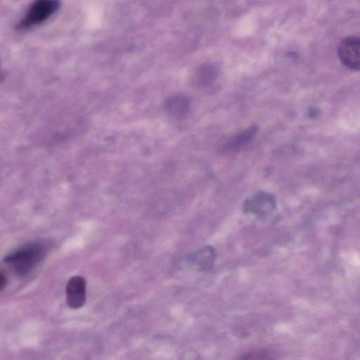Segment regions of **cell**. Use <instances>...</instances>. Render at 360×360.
Instances as JSON below:
<instances>
[{"label":"cell","mask_w":360,"mask_h":360,"mask_svg":"<svg viewBox=\"0 0 360 360\" xmlns=\"http://www.w3.org/2000/svg\"><path fill=\"white\" fill-rule=\"evenodd\" d=\"M66 303L71 309L81 308L86 303L87 283L81 276L71 277L66 286Z\"/></svg>","instance_id":"obj_5"},{"label":"cell","mask_w":360,"mask_h":360,"mask_svg":"<svg viewBox=\"0 0 360 360\" xmlns=\"http://www.w3.org/2000/svg\"><path fill=\"white\" fill-rule=\"evenodd\" d=\"M338 56L347 68L360 71V37L350 36L342 40L338 47Z\"/></svg>","instance_id":"obj_4"},{"label":"cell","mask_w":360,"mask_h":360,"mask_svg":"<svg viewBox=\"0 0 360 360\" xmlns=\"http://www.w3.org/2000/svg\"><path fill=\"white\" fill-rule=\"evenodd\" d=\"M60 6L61 0H35L18 28L27 30L43 23L59 10Z\"/></svg>","instance_id":"obj_2"},{"label":"cell","mask_w":360,"mask_h":360,"mask_svg":"<svg viewBox=\"0 0 360 360\" xmlns=\"http://www.w3.org/2000/svg\"><path fill=\"white\" fill-rule=\"evenodd\" d=\"M219 75V70L212 65H203L196 72L192 83L194 87L205 89L211 86Z\"/></svg>","instance_id":"obj_9"},{"label":"cell","mask_w":360,"mask_h":360,"mask_svg":"<svg viewBox=\"0 0 360 360\" xmlns=\"http://www.w3.org/2000/svg\"><path fill=\"white\" fill-rule=\"evenodd\" d=\"M274 358L272 356V353L269 350H260L257 351H252L249 352L244 353L239 357L240 359H254V360H261V359H270Z\"/></svg>","instance_id":"obj_10"},{"label":"cell","mask_w":360,"mask_h":360,"mask_svg":"<svg viewBox=\"0 0 360 360\" xmlns=\"http://www.w3.org/2000/svg\"><path fill=\"white\" fill-rule=\"evenodd\" d=\"M47 248L40 243H29L13 252L4 259L19 277H26L46 258Z\"/></svg>","instance_id":"obj_1"},{"label":"cell","mask_w":360,"mask_h":360,"mask_svg":"<svg viewBox=\"0 0 360 360\" xmlns=\"http://www.w3.org/2000/svg\"><path fill=\"white\" fill-rule=\"evenodd\" d=\"M8 282L9 281L7 275L2 270L1 274H0V287H1L2 291H3L8 286Z\"/></svg>","instance_id":"obj_11"},{"label":"cell","mask_w":360,"mask_h":360,"mask_svg":"<svg viewBox=\"0 0 360 360\" xmlns=\"http://www.w3.org/2000/svg\"><path fill=\"white\" fill-rule=\"evenodd\" d=\"M216 260H217V253L211 246L200 248L188 258V261L192 267L198 272H202L210 271L214 268Z\"/></svg>","instance_id":"obj_6"},{"label":"cell","mask_w":360,"mask_h":360,"mask_svg":"<svg viewBox=\"0 0 360 360\" xmlns=\"http://www.w3.org/2000/svg\"><path fill=\"white\" fill-rule=\"evenodd\" d=\"M191 102L186 95L177 94L168 98L164 103L166 114L175 120H183L187 117L190 110Z\"/></svg>","instance_id":"obj_7"},{"label":"cell","mask_w":360,"mask_h":360,"mask_svg":"<svg viewBox=\"0 0 360 360\" xmlns=\"http://www.w3.org/2000/svg\"><path fill=\"white\" fill-rule=\"evenodd\" d=\"M258 131L259 128L254 126L236 134L225 143L223 151L228 154L238 152L254 139Z\"/></svg>","instance_id":"obj_8"},{"label":"cell","mask_w":360,"mask_h":360,"mask_svg":"<svg viewBox=\"0 0 360 360\" xmlns=\"http://www.w3.org/2000/svg\"><path fill=\"white\" fill-rule=\"evenodd\" d=\"M276 206L277 200L273 194L260 192L248 197L243 203L242 210L246 214L262 219L270 214Z\"/></svg>","instance_id":"obj_3"}]
</instances>
